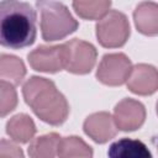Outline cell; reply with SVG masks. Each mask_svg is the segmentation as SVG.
Listing matches in <instances>:
<instances>
[{
	"instance_id": "18",
	"label": "cell",
	"mask_w": 158,
	"mask_h": 158,
	"mask_svg": "<svg viewBox=\"0 0 158 158\" xmlns=\"http://www.w3.org/2000/svg\"><path fill=\"white\" fill-rule=\"evenodd\" d=\"M17 105V94L14 85L0 81V117L10 114Z\"/></svg>"
},
{
	"instance_id": "14",
	"label": "cell",
	"mask_w": 158,
	"mask_h": 158,
	"mask_svg": "<svg viewBox=\"0 0 158 158\" xmlns=\"http://www.w3.org/2000/svg\"><path fill=\"white\" fill-rule=\"evenodd\" d=\"M26 75L23 62L10 54H0V81L19 85Z\"/></svg>"
},
{
	"instance_id": "5",
	"label": "cell",
	"mask_w": 158,
	"mask_h": 158,
	"mask_svg": "<svg viewBox=\"0 0 158 158\" xmlns=\"http://www.w3.org/2000/svg\"><path fill=\"white\" fill-rule=\"evenodd\" d=\"M63 47L65 70L74 74H86L94 68L98 52L91 43L74 38L63 43Z\"/></svg>"
},
{
	"instance_id": "10",
	"label": "cell",
	"mask_w": 158,
	"mask_h": 158,
	"mask_svg": "<svg viewBox=\"0 0 158 158\" xmlns=\"http://www.w3.org/2000/svg\"><path fill=\"white\" fill-rule=\"evenodd\" d=\"M128 89L138 95H149L157 90L158 75L154 67L148 64H137L131 69L127 78Z\"/></svg>"
},
{
	"instance_id": "4",
	"label": "cell",
	"mask_w": 158,
	"mask_h": 158,
	"mask_svg": "<svg viewBox=\"0 0 158 158\" xmlns=\"http://www.w3.org/2000/svg\"><path fill=\"white\" fill-rule=\"evenodd\" d=\"M96 37L99 43L106 48L121 47L130 37V23L122 12L107 11L96 23Z\"/></svg>"
},
{
	"instance_id": "7",
	"label": "cell",
	"mask_w": 158,
	"mask_h": 158,
	"mask_svg": "<svg viewBox=\"0 0 158 158\" xmlns=\"http://www.w3.org/2000/svg\"><path fill=\"white\" fill-rule=\"evenodd\" d=\"M28 63L37 72L57 73L64 69V47L40 46L28 54Z\"/></svg>"
},
{
	"instance_id": "16",
	"label": "cell",
	"mask_w": 158,
	"mask_h": 158,
	"mask_svg": "<svg viewBox=\"0 0 158 158\" xmlns=\"http://www.w3.org/2000/svg\"><path fill=\"white\" fill-rule=\"evenodd\" d=\"M111 0H73L75 12L85 20H99L110 9Z\"/></svg>"
},
{
	"instance_id": "9",
	"label": "cell",
	"mask_w": 158,
	"mask_h": 158,
	"mask_svg": "<svg viewBox=\"0 0 158 158\" xmlns=\"http://www.w3.org/2000/svg\"><path fill=\"white\" fill-rule=\"evenodd\" d=\"M84 132L95 142L105 143L117 133V126L109 112H96L86 117L83 125Z\"/></svg>"
},
{
	"instance_id": "3",
	"label": "cell",
	"mask_w": 158,
	"mask_h": 158,
	"mask_svg": "<svg viewBox=\"0 0 158 158\" xmlns=\"http://www.w3.org/2000/svg\"><path fill=\"white\" fill-rule=\"evenodd\" d=\"M41 14V33L47 42L63 40L73 33L79 23L68 7L57 0H36Z\"/></svg>"
},
{
	"instance_id": "17",
	"label": "cell",
	"mask_w": 158,
	"mask_h": 158,
	"mask_svg": "<svg viewBox=\"0 0 158 158\" xmlns=\"http://www.w3.org/2000/svg\"><path fill=\"white\" fill-rule=\"evenodd\" d=\"M57 156L67 158V157H93V149L88 146L80 137L69 136L59 139Z\"/></svg>"
},
{
	"instance_id": "13",
	"label": "cell",
	"mask_w": 158,
	"mask_h": 158,
	"mask_svg": "<svg viewBox=\"0 0 158 158\" xmlns=\"http://www.w3.org/2000/svg\"><path fill=\"white\" fill-rule=\"evenodd\" d=\"M6 133L14 141L26 143L33 138L36 133V126L30 116L25 114H19L7 121Z\"/></svg>"
},
{
	"instance_id": "6",
	"label": "cell",
	"mask_w": 158,
	"mask_h": 158,
	"mask_svg": "<svg viewBox=\"0 0 158 158\" xmlns=\"http://www.w3.org/2000/svg\"><path fill=\"white\" fill-rule=\"evenodd\" d=\"M131 69V60L123 53H110L102 57L96 72V78L105 85L117 86L126 83Z\"/></svg>"
},
{
	"instance_id": "2",
	"label": "cell",
	"mask_w": 158,
	"mask_h": 158,
	"mask_svg": "<svg viewBox=\"0 0 158 158\" xmlns=\"http://www.w3.org/2000/svg\"><path fill=\"white\" fill-rule=\"evenodd\" d=\"M26 104L44 122L62 125L69 114V105L54 83L42 77H31L22 86Z\"/></svg>"
},
{
	"instance_id": "8",
	"label": "cell",
	"mask_w": 158,
	"mask_h": 158,
	"mask_svg": "<svg viewBox=\"0 0 158 158\" xmlns=\"http://www.w3.org/2000/svg\"><path fill=\"white\" fill-rule=\"evenodd\" d=\"M146 118L144 106L133 99H123L115 106L114 121L118 130L135 131L139 128Z\"/></svg>"
},
{
	"instance_id": "19",
	"label": "cell",
	"mask_w": 158,
	"mask_h": 158,
	"mask_svg": "<svg viewBox=\"0 0 158 158\" xmlns=\"http://www.w3.org/2000/svg\"><path fill=\"white\" fill-rule=\"evenodd\" d=\"M0 157H23V152L15 143L1 139L0 141Z\"/></svg>"
},
{
	"instance_id": "12",
	"label": "cell",
	"mask_w": 158,
	"mask_h": 158,
	"mask_svg": "<svg viewBox=\"0 0 158 158\" xmlns=\"http://www.w3.org/2000/svg\"><path fill=\"white\" fill-rule=\"evenodd\" d=\"M107 156L111 158H151V152L147 146L131 138H121L114 142L107 151Z\"/></svg>"
},
{
	"instance_id": "11",
	"label": "cell",
	"mask_w": 158,
	"mask_h": 158,
	"mask_svg": "<svg viewBox=\"0 0 158 158\" xmlns=\"http://www.w3.org/2000/svg\"><path fill=\"white\" fill-rule=\"evenodd\" d=\"M133 19L136 27L139 32L148 36H154L158 32V6L156 2L144 1L141 2L135 12Z\"/></svg>"
},
{
	"instance_id": "15",
	"label": "cell",
	"mask_w": 158,
	"mask_h": 158,
	"mask_svg": "<svg viewBox=\"0 0 158 158\" xmlns=\"http://www.w3.org/2000/svg\"><path fill=\"white\" fill-rule=\"evenodd\" d=\"M60 136L58 133H48L35 138L28 147V154L33 158H48L56 157Z\"/></svg>"
},
{
	"instance_id": "1",
	"label": "cell",
	"mask_w": 158,
	"mask_h": 158,
	"mask_svg": "<svg viewBox=\"0 0 158 158\" xmlns=\"http://www.w3.org/2000/svg\"><path fill=\"white\" fill-rule=\"evenodd\" d=\"M36 11L20 0L0 1V44L20 49L36 40Z\"/></svg>"
}]
</instances>
